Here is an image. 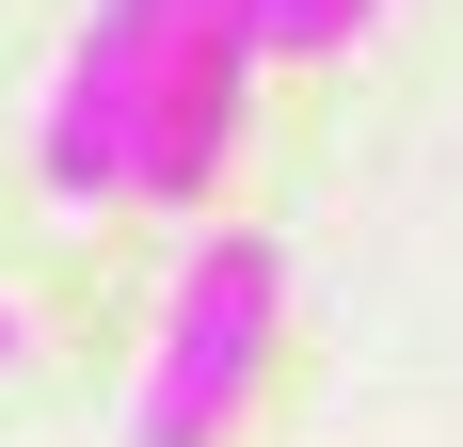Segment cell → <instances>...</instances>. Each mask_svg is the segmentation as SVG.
Wrapping results in <instances>:
<instances>
[{
  "mask_svg": "<svg viewBox=\"0 0 463 447\" xmlns=\"http://www.w3.org/2000/svg\"><path fill=\"white\" fill-rule=\"evenodd\" d=\"M272 304H288V256L256 224L192 240L176 304H160V352H144V400H128V447H224V415L272 367Z\"/></svg>",
  "mask_w": 463,
  "mask_h": 447,
  "instance_id": "1",
  "label": "cell"
},
{
  "mask_svg": "<svg viewBox=\"0 0 463 447\" xmlns=\"http://www.w3.org/2000/svg\"><path fill=\"white\" fill-rule=\"evenodd\" d=\"M256 64H272V48H256V0H160V48H144V128H128V192L192 208V192L224 176Z\"/></svg>",
  "mask_w": 463,
  "mask_h": 447,
  "instance_id": "2",
  "label": "cell"
},
{
  "mask_svg": "<svg viewBox=\"0 0 463 447\" xmlns=\"http://www.w3.org/2000/svg\"><path fill=\"white\" fill-rule=\"evenodd\" d=\"M144 48H160V0H96L80 48H64V96H48V192H64V208H112V192H128Z\"/></svg>",
  "mask_w": 463,
  "mask_h": 447,
  "instance_id": "3",
  "label": "cell"
},
{
  "mask_svg": "<svg viewBox=\"0 0 463 447\" xmlns=\"http://www.w3.org/2000/svg\"><path fill=\"white\" fill-rule=\"evenodd\" d=\"M368 16H383V0H256V48H288V64H304V48H352Z\"/></svg>",
  "mask_w": 463,
  "mask_h": 447,
  "instance_id": "4",
  "label": "cell"
},
{
  "mask_svg": "<svg viewBox=\"0 0 463 447\" xmlns=\"http://www.w3.org/2000/svg\"><path fill=\"white\" fill-rule=\"evenodd\" d=\"M0 367H16V304H0Z\"/></svg>",
  "mask_w": 463,
  "mask_h": 447,
  "instance_id": "5",
  "label": "cell"
}]
</instances>
